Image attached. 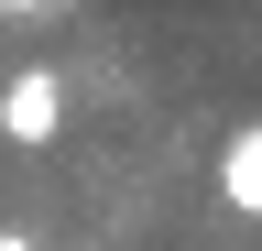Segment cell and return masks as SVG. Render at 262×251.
Listing matches in <instances>:
<instances>
[{"mask_svg":"<svg viewBox=\"0 0 262 251\" xmlns=\"http://www.w3.org/2000/svg\"><path fill=\"white\" fill-rule=\"evenodd\" d=\"M0 251H33V240H22V230H0Z\"/></svg>","mask_w":262,"mask_h":251,"instance_id":"cell-3","label":"cell"},{"mask_svg":"<svg viewBox=\"0 0 262 251\" xmlns=\"http://www.w3.org/2000/svg\"><path fill=\"white\" fill-rule=\"evenodd\" d=\"M0 11H44V0H0Z\"/></svg>","mask_w":262,"mask_h":251,"instance_id":"cell-4","label":"cell"},{"mask_svg":"<svg viewBox=\"0 0 262 251\" xmlns=\"http://www.w3.org/2000/svg\"><path fill=\"white\" fill-rule=\"evenodd\" d=\"M66 131V77L55 66H22L0 87V142H55Z\"/></svg>","mask_w":262,"mask_h":251,"instance_id":"cell-1","label":"cell"},{"mask_svg":"<svg viewBox=\"0 0 262 251\" xmlns=\"http://www.w3.org/2000/svg\"><path fill=\"white\" fill-rule=\"evenodd\" d=\"M219 197L241 208V218H262V120L229 131V153H219Z\"/></svg>","mask_w":262,"mask_h":251,"instance_id":"cell-2","label":"cell"}]
</instances>
